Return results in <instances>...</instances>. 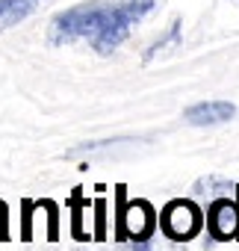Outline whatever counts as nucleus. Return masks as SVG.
Here are the masks:
<instances>
[{
    "label": "nucleus",
    "mask_w": 239,
    "mask_h": 251,
    "mask_svg": "<svg viewBox=\"0 0 239 251\" xmlns=\"http://www.w3.org/2000/svg\"><path fill=\"white\" fill-rule=\"evenodd\" d=\"M68 207L74 210V225H71V233H74L77 239H89V233L83 230V210H89V201H86L80 192H74V195L68 198Z\"/></svg>",
    "instance_id": "7"
},
{
    "label": "nucleus",
    "mask_w": 239,
    "mask_h": 251,
    "mask_svg": "<svg viewBox=\"0 0 239 251\" xmlns=\"http://www.w3.org/2000/svg\"><path fill=\"white\" fill-rule=\"evenodd\" d=\"M95 210H97V213H95V236H97V239H103V222H106L103 210H106V201H103V198H97V201H95Z\"/></svg>",
    "instance_id": "10"
},
{
    "label": "nucleus",
    "mask_w": 239,
    "mask_h": 251,
    "mask_svg": "<svg viewBox=\"0 0 239 251\" xmlns=\"http://www.w3.org/2000/svg\"><path fill=\"white\" fill-rule=\"evenodd\" d=\"M233 222H236V207L227 198L215 201L207 213V227L215 239H230L233 236Z\"/></svg>",
    "instance_id": "5"
},
{
    "label": "nucleus",
    "mask_w": 239,
    "mask_h": 251,
    "mask_svg": "<svg viewBox=\"0 0 239 251\" xmlns=\"http://www.w3.org/2000/svg\"><path fill=\"white\" fill-rule=\"evenodd\" d=\"M236 115V106L230 100H201L183 109V121L192 127H215V124H227Z\"/></svg>",
    "instance_id": "4"
},
{
    "label": "nucleus",
    "mask_w": 239,
    "mask_h": 251,
    "mask_svg": "<svg viewBox=\"0 0 239 251\" xmlns=\"http://www.w3.org/2000/svg\"><path fill=\"white\" fill-rule=\"evenodd\" d=\"M45 0H0V30H9L30 18Z\"/></svg>",
    "instance_id": "6"
},
{
    "label": "nucleus",
    "mask_w": 239,
    "mask_h": 251,
    "mask_svg": "<svg viewBox=\"0 0 239 251\" xmlns=\"http://www.w3.org/2000/svg\"><path fill=\"white\" fill-rule=\"evenodd\" d=\"M36 204L48 210V239H50V242L59 239V207H56V201L42 198V201H36Z\"/></svg>",
    "instance_id": "8"
},
{
    "label": "nucleus",
    "mask_w": 239,
    "mask_h": 251,
    "mask_svg": "<svg viewBox=\"0 0 239 251\" xmlns=\"http://www.w3.org/2000/svg\"><path fill=\"white\" fill-rule=\"evenodd\" d=\"M157 0H103V3H80L59 12L50 24V42L68 45L77 39H89L97 53H112L121 45L133 24L148 18Z\"/></svg>",
    "instance_id": "1"
},
{
    "label": "nucleus",
    "mask_w": 239,
    "mask_h": 251,
    "mask_svg": "<svg viewBox=\"0 0 239 251\" xmlns=\"http://www.w3.org/2000/svg\"><path fill=\"white\" fill-rule=\"evenodd\" d=\"M9 239V207L6 201H0V242Z\"/></svg>",
    "instance_id": "11"
},
{
    "label": "nucleus",
    "mask_w": 239,
    "mask_h": 251,
    "mask_svg": "<svg viewBox=\"0 0 239 251\" xmlns=\"http://www.w3.org/2000/svg\"><path fill=\"white\" fill-rule=\"evenodd\" d=\"M39 204L36 201H21V239L24 242H30L33 239V210H36Z\"/></svg>",
    "instance_id": "9"
},
{
    "label": "nucleus",
    "mask_w": 239,
    "mask_h": 251,
    "mask_svg": "<svg viewBox=\"0 0 239 251\" xmlns=\"http://www.w3.org/2000/svg\"><path fill=\"white\" fill-rule=\"evenodd\" d=\"M115 239H133V242H148L160 225V216L154 213V207L145 198L127 201L124 198V186H115Z\"/></svg>",
    "instance_id": "2"
},
{
    "label": "nucleus",
    "mask_w": 239,
    "mask_h": 251,
    "mask_svg": "<svg viewBox=\"0 0 239 251\" xmlns=\"http://www.w3.org/2000/svg\"><path fill=\"white\" fill-rule=\"evenodd\" d=\"M160 227L168 239H177V242H186L192 236L201 233L204 227V216L198 210V204L186 201V198H174L168 201L163 210H160Z\"/></svg>",
    "instance_id": "3"
}]
</instances>
